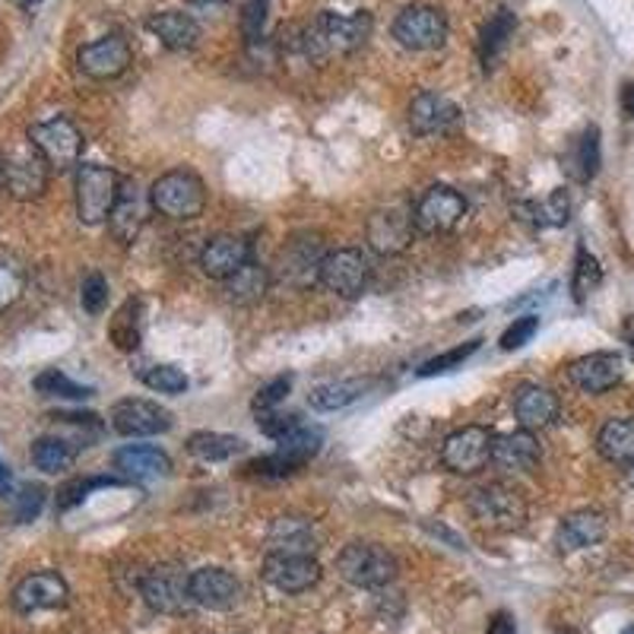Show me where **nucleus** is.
Wrapping results in <instances>:
<instances>
[{
	"label": "nucleus",
	"instance_id": "f257e3e1",
	"mask_svg": "<svg viewBox=\"0 0 634 634\" xmlns=\"http://www.w3.org/2000/svg\"><path fill=\"white\" fill-rule=\"evenodd\" d=\"M372 26H375V20H372L368 10H355L349 16L324 10L305 26L298 45H302L305 58L320 63L333 58V55H352L355 48H362L372 35Z\"/></svg>",
	"mask_w": 634,
	"mask_h": 634
},
{
	"label": "nucleus",
	"instance_id": "f03ea898",
	"mask_svg": "<svg viewBox=\"0 0 634 634\" xmlns=\"http://www.w3.org/2000/svg\"><path fill=\"white\" fill-rule=\"evenodd\" d=\"M467 507L476 520L489 530H498V533H514L527 524V498L517 485L510 482H489V485H479L470 492Z\"/></svg>",
	"mask_w": 634,
	"mask_h": 634
},
{
	"label": "nucleus",
	"instance_id": "7ed1b4c3",
	"mask_svg": "<svg viewBox=\"0 0 634 634\" xmlns=\"http://www.w3.org/2000/svg\"><path fill=\"white\" fill-rule=\"evenodd\" d=\"M150 203L165 220L190 222L203 216V210H207V185L188 168H175V172H165L153 181Z\"/></svg>",
	"mask_w": 634,
	"mask_h": 634
},
{
	"label": "nucleus",
	"instance_id": "20e7f679",
	"mask_svg": "<svg viewBox=\"0 0 634 634\" xmlns=\"http://www.w3.org/2000/svg\"><path fill=\"white\" fill-rule=\"evenodd\" d=\"M337 571L340 577L352 584V587H362V590H380L387 584H394L397 577V559L394 552H387L384 545L375 542H352L347 545L340 555H337Z\"/></svg>",
	"mask_w": 634,
	"mask_h": 634
},
{
	"label": "nucleus",
	"instance_id": "39448f33",
	"mask_svg": "<svg viewBox=\"0 0 634 634\" xmlns=\"http://www.w3.org/2000/svg\"><path fill=\"white\" fill-rule=\"evenodd\" d=\"M121 193V175L108 165H80L77 168V216L83 225L108 222L115 200Z\"/></svg>",
	"mask_w": 634,
	"mask_h": 634
},
{
	"label": "nucleus",
	"instance_id": "423d86ee",
	"mask_svg": "<svg viewBox=\"0 0 634 634\" xmlns=\"http://www.w3.org/2000/svg\"><path fill=\"white\" fill-rule=\"evenodd\" d=\"M190 574H185L181 565L175 562H162L156 568H150L140 577V597L143 602L162 612V615H181L190 602Z\"/></svg>",
	"mask_w": 634,
	"mask_h": 634
},
{
	"label": "nucleus",
	"instance_id": "0eeeda50",
	"mask_svg": "<svg viewBox=\"0 0 634 634\" xmlns=\"http://www.w3.org/2000/svg\"><path fill=\"white\" fill-rule=\"evenodd\" d=\"M30 143L55 172H70L83 156V133L70 118H51V121L32 125Z\"/></svg>",
	"mask_w": 634,
	"mask_h": 634
},
{
	"label": "nucleus",
	"instance_id": "6e6552de",
	"mask_svg": "<svg viewBox=\"0 0 634 634\" xmlns=\"http://www.w3.org/2000/svg\"><path fill=\"white\" fill-rule=\"evenodd\" d=\"M368 245L372 251L380 257H397L412 245V235H415V216H412V203L407 200H397V203H387L372 213L368 220Z\"/></svg>",
	"mask_w": 634,
	"mask_h": 634
},
{
	"label": "nucleus",
	"instance_id": "1a4fd4ad",
	"mask_svg": "<svg viewBox=\"0 0 634 634\" xmlns=\"http://www.w3.org/2000/svg\"><path fill=\"white\" fill-rule=\"evenodd\" d=\"M412 216H415V232L447 235L467 216V197L460 190L447 188V185H435L415 200Z\"/></svg>",
	"mask_w": 634,
	"mask_h": 634
},
{
	"label": "nucleus",
	"instance_id": "9d476101",
	"mask_svg": "<svg viewBox=\"0 0 634 634\" xmlns=\"http://www.w3.org/2000/svg\"><path fill=\"white\" fill-rule=\"evenodd\" d=\"M492 442L495 435L485 425H463L442 444L444 470L457 476H476L492 460Z\"/></svg>",
	"mask_w": 634,
	"mask_h": 634
},
{
	"label": "nucleus",
	"instance_id": "9b49d317",
	"mask_svg": "<svg viewBox=\"0 0 634 634\" xmlns=\"http://www.w3.org/2000/svg\"><path fill=\"white\" fill-rule=\"evenodd\" d=\"M394 38L410 48V51H435L447 42V20L442 10L412 3L407 10L397 13L394 20Z\"/></svg>",
	"mask_w": 634,
	"mask_h": 634
},
{
	"label": "nucleus",
	"instance_id": "f8f14e48",
	"mask_svg": "<svg viewBox=\"0 0 634 634\" xmlns=\"http://www.w3.org/2000/svg\"><path fill=\"white\" fill-rule=\"evenodd\" d=\"M368 277H372L368 257L359 248L327 251L320 263V285H327L340 298H359L368 289Z\"/></svg>",
	"mask_w": 634,
	"mask_h": 634
},
{
	"label": "nucleus",
	"instance_id": "ddd939ff",
	"mask_svg": "<svg viewBox=\"0 0 634 634\" xmlns=\"http://www.w3.org/2000/svg\"><path fill=\"white\" fill-rule=\"evenodd\" d=\"M324 248L317 235H295L285 242L277 260V280L292 289H308L320 283V263H324Z\"/></svg>",
	"mask_w": 634,
	"mask_h": 634
},
{
	"label": "nucleus",
	"instance_id": "4468645a",
	"mask_svg": "<svg viewBox=\"0 0 634 634\" xmlns=\"http://www.w3.org/2000/svg\"><path fill=\"white\" fill-rule=\"evenodd\" d=\"M48 162L32 143L16 146L3 158V185L13 200H38L48 188Z\"/></svg>",
	"mask_w": 634,
	"mask_h": 634
},
{
	"label": "nucleus",
	"instance_id": "2eb2a0df",
	"mask_svg": "<svg viewBox=\"0 0 634 634\" xmlns=\"http://www.w3.org/2000/svg\"><path fill=\"white\" fill-rule=\"evenodd\" d=\"M108 419L121 438H150V435H162L172 428V412L162 410L153 400H143V397L118 400Z\"/></svg>",
	"mask_w": 634,
	"mask_h": 634
},
{
	"label": "nucleus",
	"instance_id": "dca6fc26",
	"mask_svg": "<svg viewBox=\"0 0 634 634\" xmlns=\"http://www.w3.org/2000/svg\"><path fill=\"white\" fill-rule=\"evenodd\" d=\"M150 193L137 185V178H121V193L115 200V210L108 216V228H111V238L118 245H133L143 232V225L150 220Z\"/></svg>",
	"mask_w": 634,
	"mask_h": 634
},
{
	"label": "nucleus",
	"instance_id": "f3484780",
	"mask_svg": "<svg viewBox=\"0 0 634 634\" xmlns=\"http://www.w3.org/2000/svg\"><path fill=\"white\" fill-rule=\"evenodd\" d=\"M130 61H133V48L118 32L102 35L77 51V67L93 80H115L130 67Z\"/></svg>",
	"mask_w": 634,
	"mask_h": 634
},
{
	"label": "nucleus",
	"instance_id": "a211bd4d",
	"mask_svg": "<svg viewBox=\"0 0 634 634\" xmlns=\"http://www.w3.org/2000/svg\"><path fill=\"white\" fill-rule=\"evenodd\" d=\"M568 378L577 390L600 397L609 394L612 387H619L625 378V359L619 352H590L580 355L568 365Z\"/></svg>",
	"mask_w": 634,
	"mask_h": 634
},
{
	"label": "nucleus",
	"instance_id": "6ab92c4d",
	"mask_svg": "<svg viewBox=\"0 0 634 634\" xmlns=\"http://www.w3.org/2000/svg\"><path fill=\"white\" fill-rule=\"evenodd\" d=\"M263 580L280 594H305L320 580V565L315 555H277L267 552L263 559Z\"/></svg>",
	"mask_w": 634,
	"mask_h": 634
},
{
	"label": "nucleus",
	"instance_id": "aec40b11",
	"mask_svg": "<svg viewBox=\"0 0 634 634\" xmlns=\"http://www.w3.org/2000/svg\"><path fill=\"white\" fill-rule=\"evenodd\" d=\"M251 238H245V235H216L200 251V270H203V277L225 283L245 263H251Z\"/></svg>",
	"mask_w": 634,
	"mask_h": 634
},
{
	"label": "nucleus",
	"instance_id": "412c9836",
	"mask_svg": "<svg viewBox=\"0 0 634 634\" xmlns=\"http://www.w3.org/2000/svg\"><path fill=\"white\" fill-rule=\"evenodd\" d=\"M67 597L70 590L58 571H35L13 587V609L23 615L42 612V609H61Z\"/></svg>",
	"mask_w": 634,
	"mask_h": 634
},
{
	"label": "nucleus",
	"instance_id": "4be33fe9",
	"mask_svg": "<svg viewBox=\"0 0 634 634\" xmlns=\"http://www.w3.org/2000/svg\"><path fill=\"white\" fill-rule=\"evenodd\" d=\"M188 584L193 606H203V609H213V612H228L238 602V597H242L238 577L225 568L190 571Z\"/></svg>",
	"mask_w": 634,
	"mask_h": 634
},
{
	"label": "nucleus",
	"instance_id": "5701e85b",
	"mask_svg": "<svg viewBox=\"0 0 634 634\" xmlns=\"http://www.w3.org/2000/svg\"><path fill=\"white\" fill-rule=\"evenodd\" d=\"M539 460H542V447H539L537 435L527 428L495 435L492 442V463L505 473H533Z\"/></svg>",
	"mask_w": 634,
	"mask_h": 634
},
{
	"label": "nucleus",
	"instance_id": "b1692460",
	"mask_svg": "<svg viewBox=\"0 0 634 634\" xmlns=\"http://www.w3.org/2000/svg\"><path fill=\"white\" fill-rule=\"evenodd\" d=\"M460 121V108L438 93H419L410 102V127L419 137H435V133H447L450 127Z\"/></svg>",
	"mask_w": 634,
	"mask_h": 634
},
{
	"label": "nucleus",
	"instance_id": "393cba45",
	"mask_svg": "<svg viewBox=\"0 0 634 634\" xmlns=\"http://www.w3.org/2000/svg\"><path fill=\"white\" fill-rule=\"evenodd\" d=\"M559 412H562L559 397L542 384H524L514 394V415H517L520 428H527V432L549 428L559 419Z\"/></svg>",
	"mask_w": 634,
	"mask_h": 634
},
{
	"label": "nucleus",
	"instance_id": "a878e982",
	"mask_svg": "<svg viewBox=\"0 0 634 634\" xmlns=\"http://www.w3.org/2000/svg\"><path fill=\"white\" fill-rule=\"evenodd\" d=\"M602 537H606V514L594 507H580L559 524L555 545L559 552H580L602 542Z\"/></svg>",
	"mask_w": 634,
	"mask_h": 634
},
{
	"label": "nucleus",
	"instance_id": "bb28decb",
	"mask_svg": "<svg viewBox=\"0 0 634 634\" xmlns=\"http://www.w3.org/2000/svg\"><path fill=\"white\" fill-rule=\"evenodd\" d=\"M115 470H121L127 479L150 482V479H165L172 473V460L165 450H158L153 444H127L121 450H115Z\"/></svg>",
	"mask_w": 634,
	"mask_h": 634
},
{
	"label": "nucleus",
	"instance_id": "cd10ccee",
	"mask_svg": "<svg viewBox=\"0 0 634 634\" xmlns=\"http://www.w3.org/2000/svg\"><path fill=\"white\" fill-rule=\"evenodd\" d=\"M267 552H277V555H315V527L308 520H302V517H280V520H273V527L267 533Z\"/></svg>",
	"mask_w": 634,
	"mask_h": 634
},
{
	"label": "nucleus",
	"instance_id": "c85d7f7f",
	"mask_svg": "<svg viewBox=\"0 0 634 634\" xmlns=\"http://www.w3.org/2000/svg\"><path fill=\"white\" fill-rule=\"evenodd\" d=\"M150 32L156 35L158 42L168 48V51H188L197 45L200 38V26L190 13H181V10H162V13H153L146 20Z\"/></svg>",
	"mask_w": 634,
	"mask_h": 634
},
{
	"label": "nucleus",
	"instance_id": "c756f323",
	"mask_svg": "<svg viewBox=\"0 0 634 634\" xmlns=\"http://www.w3.org/2000/svg\"><path fill=\"white\" fill-rule=\"evenodd\" d=\"M565 172L577 185H587L597 178V172H600V127H584V133L571 143L568 156H565Z\"/></svg>",
	"mask_w": 634,
	"mask_h": 634
},
{
	"label": "nucleus",
	"instance_id": "7c9ffc66",
	"mask_svg": "<svg viewBox=\"0 0 634 634\" xmlns=\"http://www.w3.org/2000/svg\"><path fill=\"white\" fill-rule=\"evenodd\" d=\"M597 450L602 460L615 467H629L634 460V419H609L597 435Z\"/></svg>",
	"mask_w": 634,
	"mask_h": 634
},
{
	"label": "nucleus",
	"instance_id": "2f4dec72",
	"mask_svg": "<svg viewBox=\"0 0 634 634\" xmlns=\"http://www.w3.org/2000/svg\"><path fill=\"white\" fill-rule=\"evenodd\" d=\"M270 283H273V273L251 260L235 277L225 280V298L235 302V305H254L270 292Z\"/></svg>",
	"mask_w": 634,
	"mask_h": 634
},
{
	"label": "nucleus",
	"instance_id": "473e14b6",
	"mask_svg": "<svg viewBox=\"0 0 634 634\" xmlns=\"http://www.w3.org/2000/svg\"><path fill=\"white\" fill-rule=\"evenodd\" d=\"M514 30H517V20L510 10H498L485 26H482V35H479V58H482V67H495L498 58L507 51L510 38H514Z\"/></svg>",
	"mask_w": 634,
	"mask_h": 634
},
{
	"label": "nucleus",
	"instance_id": "72a5a7b5",
	"mask_svg": "<svg viewBox=\"0 0 634 634\" xmlns=\"http://www.w3.org/2000/svg\"><path fill=\"white\" fill-rule=\"evenodd\" d=\"M372 387V380L349 378V380H327V384H317L308 397V403L320 412H337L352 407L365 390Z\"/></svg>",
	"mask_w": 634,
	"mask_h": 634
},
{
	"label": "nucleus",
	"instance_id": "f704fd0d",
	"mask_svg": "<svg viewBox=\"0 0 634 634\" xmlns=\"http://www.w3.org/2000/svg\"><path fill=\"white\" fill-rule=\"evenodd\" d=\"M245 450V442L235 435H222V432H197L188 438V454L203 460V463H222L232 460Z\"/></svg>",
	"mask_w": 634,
	"mask_h": 634
},
{
	"label": "nucleus",
	"instance_id": "c9c22d12",
	"mask_svg": "<svg viewBox=\"0 0 634 634\" xmlns=\"http://www.w3.org/2000/svg\"><path fill=\"white\" fill-rule=\"evenodd\" d=\"M517 216L527 222H533L537 228H559L571 220V197L568 190H555L549 200L542 203H520L517 207Z\"/></svg>",
	"mask_w": 634,
	"mask_h": 634
},
{
	"label": "nucleus",
	"instance_id": "e433bc0d",
	"mask_svg": "<svg viewBox=\"0 0 634 634\" xmlns=\"http://www.w3.org/2000/svg\"><path fill=\"white\" fill-rule=\"evenodd\" d=\"M73 457L77 450L70 444L58 438V435H45L32 444V463L42 470V473H63L73 467Z\"/></svg>",
	"mask_w": 634,
	"mask_h": 634
},
{
	"label": "nucleus",
	"instance_id": "4c0bfd02",
	"mask_svg": "<svg viewBox=\"0 0 634 634\" xmlns=\"http://www.w3.org/2000/svg\"><path fill=\"white\" fill-rule=\"evenodd\" d=\"M602 283V267L594 254L587 251L584 245H577V257H574V273H571V292H574V302L584 305L587 295Z\"/></svg>",
	"mask_w": 634,
	"mask_h": 634
},
{
	"label": "nucleus",
	"instance_id": "58836bf2",
	"mask_svg": "<svg viewBox=\"0 0 634 634\" xmlns=\"http://www.w3.org/2000/svg\"><path fill=\"white\" fill-rule=\"evenodd\" d=\"M35 390L42 397H61V400H90L95 390L86 384H77L63 375L61 368H48L35 378Z\"/></svg>",
	"mask_w": 634,
	"mask_h": 634
},
{
	"label": "nucleus",
	"instance_id": "ea45409f",
	"mask_svg": "<svg viewBox=\"0 0 634 634\" xmlns=\"http://www.w3.org/2000/svg\"><path fill=\"white\" fill-rule=\"evenodd\" d=\"M108 333H111V343L121 352H133L140 347V302L137 298H130L125 308L115 315Z\"/></svg>",
	"mask_w": 634,
	"mask_h": 634
},
{
	"label": "nucleus",
	"instance_id": "a19ab883",
	"mask_svg": "<svg viewBox=\"0 0 634 634\" xmlns=\"http://www.w3.org/2000/svg\"><path fill=\"white\" fill-rule=\"evenodd\" d=\"M125 479H115V476H86V479H73L58 489V510H70V507L83 505L86 495L93 489H108V485H121Z\"/></svg>",
	"mask_w": 634,
	"mask_h": 634
},
{
	"label": "nucleus",
	"instance_id": "79ce46f5",
	"mask_svg": "<svg viewBox=\"0 0 634 634\" xmlns=\"http://www.w3.org/2000/svg\"><path fill=\"white\" fill-rule=\"evenodd\" d=\"M482 347V340H470V343H463V347H454L442 352V355H435V359H428L422 368H419V378H435V375H444V372H454V368H463V362L476 355Z\"/></svg>",
	"mask_w": 634,
	"mask_h": 634
},
{
	"label": "nucleus",
	"instance_id": "37998d69",
	"mask_svg": "<svg viewBox=\"0 0 634 634\" xmlns=\"http://www.w3.org/2000/svg\"><path fill=\"white\" fill-rule=\"evenodd\" d=\"M302 467H305V460L289 454V450H277V454H267V457L248 463V470L254 476H263V479H285V476L298 473Z\"/></svg>",
	"mask_w": 634,
	"mask_h": 634
},
{
	"label": "nucleus",
	"instance_id": "c03bdc74",
	"mask_svg": "<svg viewBox=\"0 0 634 634\" xmlns=\"http://www.w3.org/2000/svg\"><path fill=\"white\" fill-rule=\"evenodd\" d=\"M140 378L156 394H172L175 397V394L188 390V375L181 368H175V365H150Z\"/></svg>",
	"mask_w": 634,
	"mask_h": 634
},
{
	"label": "nucleus",
	"instance_id": "a18cd8bd",
	"mask_svg": "<svg viewBox=\"0 0 634 634\" xmlns=\"http://www.w3.org/2000/svg\"><path fill=\"white\" fill-rule=\"evenodd\" d=\"M45 498H48L45 485H38V482H26V485L13 495V520H16V524H32V520L42 514Z\"/></svg>",
	"mask_w": 634,
	"mask_h": 634
},
{
	"label": "nucleus",
	"instance_id": "49530a36",
	"mask_svg": "<svg viewBox=\"0 0 634 634\" xmlns=\"http://www.w3.org/2000/svg\"><path fill=\"white\" fill-rule=\"evenodd\" d=\"M26 289V273L16 260L0 257V312H7Z\"/></svg>",
	"mask_w": 634,
	"mask_h": 634
},
{
	"label": "nucleus",
	"instance_id": "de8ad7c7",
	"mask_svg": "<svg viewBox=\"0 0 634 634\" xmlns=\"http://www.w3.org/2000/svg\"><path fill=\"white\" fill-rule=\"evenodd\" d=\"M302 425V419L295 415V412H280V410H267V412H257V428L267 435V438H273V442H283L289 432H295Z\"/></svg>",
	"mask_w": 634,
	"mask_h": 634
},
{
	"label": "nucleus",
	"instance_id": "09e8293b",
	"mask_svg": "<svg viewBox=\"0 0 634 634\" xmlns=\"http://www.w3.org/2000/svg\"><path fill=\"white\" fill-rule=\"evenodd\" d=\"M539 330V317L537 315H524V317H514V324L507 327L505 333H502V349L510 352V349H520L527 347L533 337H537Z\"/></svg>",
	"mask_w": 634,
	"mask_h": 634
},
{
	"label": "nucleus",
	"instance_id": "8fccbe9b",
	"mask_svg": "<svg viewBox=\"0 0 634 634\" xmlns=\"http://www.w3.org/2000/svg\"><path fill=\"white\" fill-rule=\"evenodd\" d=\"M289 390H292V378H289V375H280V378H273L270 384H263V387L257 390V397H254L251 403L254 412L277 410L285 397H289Z\"/></svg>",
	"mask_w": 634,
	"mask_h": 634
},
{
	"label": "nucleus",
	"instance_id": "3c124183",
	"mask_svg": "<svg viewBox=\"0 0 634 634\" xmlns=\"http://www.w3.org/2000/svg\"><path fill=\"white\" fill-rule=\"evenodd\" d=\"M80 302L90 315H102V308L108 302V280L102 273H90L80 285Z\"/></svg>",
	"mask_w": 634,
	"mask_h": 634
},
{
	"label": "nucleus",
	"instance_id": "603ef678",
	"mask_svg": "<svg viewBox=\"0 0 634 634\" xmlns=\"http://www.w3.org/2000/svg\"><path fill=\"white\" fill-rule=\"evenodd\" d=\"M267 3L270 0H245L242 7V32H245V42H257L263 23H267Z\"/></svg>",
	"mask_w": 634,
	"mask_h": 634
},
{
	"label": "nucleus",
	"instance_id": "864d4df0",
	"mask_svg": "<svg viewBox=\"0 0 634 634\" xmlns=\"http://www.w3.org/2000/svg\"><path fill=\"white\" fill-rule=\"evenodd\" d=\"M485 634H517V622L510 612H495L492 622H489V632Z\"/></svg>",
	"mask_w": 634,
	"mask_h": 634
},
{
	"label": "nucleus",
	"instance_id": "5fc2aeb1",
	"mask_svg": "<svg viewBox=\"0 0 634 634\" xmlns=\"http://www.w3.org/2000/svg\"><path fill=\"white\" fill-rule=\"evenodd\" d=\"M425 527H428V533H435V537L447 539V542H450L454 549H467V542L457 537V533H450V530H447V527H442V524H438V527H435V524H425Z\"/></svg>",
	"mask_w": 634,
	"mask_h": 634
},
{
	"label": "nucleus",
	"instance_id": "6e6d98bb",
	"mask_svg": "<svg viewBox=\"0 0 634 634\" xmlns=\"http://www.w3.org/2000/svg\"><path fill=\"white\" fill-rule=\"evenodd\" d=\"M0 498H13V473L3 460H0Z\"/></svg>",
	"mask_w": 634,
	"mask_h": 634
},
{
	"label": "nucleus",
	"instance_id": "4d7b16f0",
	"mask_svg": "<svg viewBox=\"0 0 634 634\" xmlns=\"http://www.w3.org/2000/svg\"><path fill=\"white\" fill-rule=\"evenodd\" d=\"M622 108H625V115L634 121V83H629V86L622 90Z\"/></svg>",
	"mask_w": 634,
	"mask_h": 634
},
{
	"label": "nucleus",
	"instance_id": "13d9d810",
	"mask_svg": "<svg viewBox=\"0 0 634 634\" xmlns=\"http://www.w3.org/2000/svg\"><path fill=\"white\" fill-rule=\"evenodd\" d=\"M622 340L629 343V349H632L634 355V315H629L622 320Z\"/></svg>",
	"mask_w": 634,
	"mask_h": 634
},
{
	"label": "nucleus",
	"instance_id": "bf43d9fd",
	"mask_svg": "<svg viewBox=\"0 0 634 634\" xmlns=\"http://www.w3.org/2000/svg\"><path fill=\"white\" fill-rule=\"evenodd\" d=\"M625 479H629V485H634V460L625 467Z\"/></svg>",
	"mask_w": 634,
	"mask_h": 634
},
{
	"label": "nucleus",
	"instance_id": "052dcab7",
	"mask_svg": "<svg viewBox=\"0 0 634 634\" xmlns=\"http://www.w3.org/2000/svg\"><path fill=\"white\" fill-rule=\"evenodd\" d=\"M16 3H20V7H35L38 0H16Z\"/></svg>",
	"mask_w": 634,
	"mask_h": 634
},
{
	"label": "nucleus",
	"instance_id": "680f3d73",
	"mask_svg": "<svg viewBox=\"0 0 634 634\" xmlns=\"http://www.w3.org/2000/svg\"><path fill=\"white\" fill-rule=\"evenodd\" d=\"M559 634H580V632H574V629H565V632H559Z\"/></svg>",
	"mask_w": 634,
	"mask_h": 634
},
{
	"label": "nucleus",
	"instance_id": "e2e57ef3",
	"mask_svg": "<svg viewBox=\"0 0 634 634\" xmlns=\"http://www.w3.org/2000/svg\"><path fill=\"white\" fill-rule=\"evenodd\" d=\"M0 181H3V158H0Z\"/></svg>",
	"mask_w": 634,
	"mask_h": 634
}]
</instances>
